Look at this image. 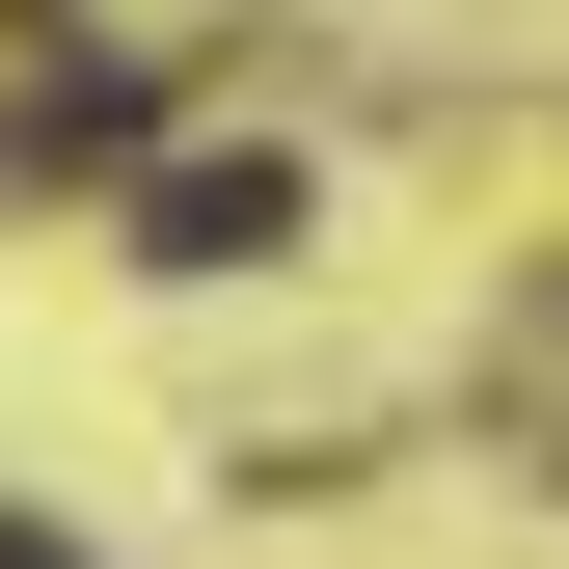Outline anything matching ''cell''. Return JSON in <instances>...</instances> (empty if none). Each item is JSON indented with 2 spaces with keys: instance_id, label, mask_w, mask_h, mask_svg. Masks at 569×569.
Segmentation results:
<instances>
[{
  "instance_id": "obj_3",
  "label": "cell",
  "mask_w": 569,
  "mask_h": 569,
  "mask_svg": "<svg viewBox=\"0 0 569 569\" xmlns=\"http://www.w3.org/2000/svg\"><path fill=\"white\" fill-rule=\"evenodd\" d=\"M0 569H82V542H28V516H0Z\"/></svg>"
},
{
  "instance_id": "obj_2",
  "label": "cell",
  "mask_w": 569,
  "mask_h": 569,
  "mask_svg": "<svg viewBox=\"0 0 569 569\" xmlns=\"http://www.w3.org/2000/svg\"><path fill=\"white\" fill-rule=\"evenodd\" d=\"M299 244V163H136V271H271Z\"/></svg>"
},
{
  "instance_id": "obj_1",
  "label": "cell",
  "mask_w": 569,
  "mask_h": 569,
  "mask_svg": "<svg viewBox=\"0 0 569 569\" xmlns=\"http://www.w3.org/2000/svg\"><path fill=\"white\" fill-rule=\"evenodd\" d=\"M163 163V82L136 54H54V82H0V190H136Z\"/></svg>"
}]
</instances>
